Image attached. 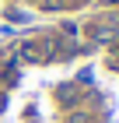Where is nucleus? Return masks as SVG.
<instances>
[{
    "label": "nucleus",
    "mask_w": 119,
    "mask_h": 123,
    "mask_svg": "<svg viewBox=\"0 0 119 123\" xmlns=\"http://www.w3.org/2000/svg\"><path fill=\"white\" fill-rule=\"evenodd\" d=\"M21 56H25V60H32V63H35V60H42V49H39V46H32V42H28V46H21Z\"/></svg>",
    "instance_id": "1"
}]
</instances>
